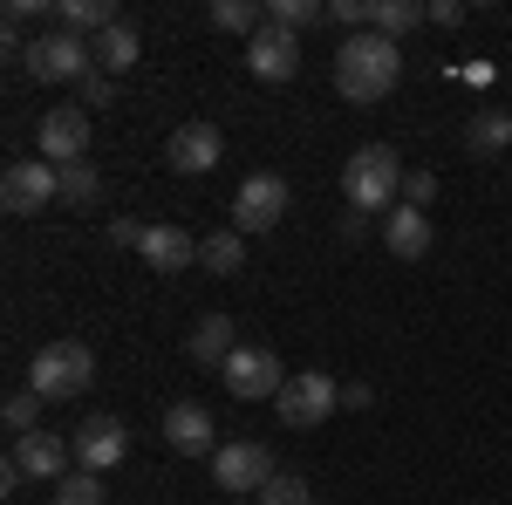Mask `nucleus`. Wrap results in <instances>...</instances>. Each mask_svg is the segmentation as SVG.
I'll return each instance as SVG.
<instances>
[{
	"instance_id": "nucleus-11",
	"label": "nucleus",
	"mask_w": 512,
	"mask_h": 505,
	"mask_svg": "<svg viewBox=\"0 0 512 505\" xmlns=\"http://www.w3.org/2000/svg\"><path fill=\"white\" fill-rule=\"evenodd\" d=\"M41 157L48 164H89V110L69 103V110H41Z\"/></svg>"
},
{
	"instance_id": "nucleus-20",
	"label": "nucleus",
	"mask_w": 512,
	"mask_h": 505,
	"mask_svg": "<svg viewBox=\"0 0 512 505\" xmlns=\"http://www.w3.org/2000/svg\"><path fill=\"white\" fill-rule=\"evenodd\" d=\"M198 267L219 273V280H226V273H239V267H246V233H239V226L205 233V239H198Z\"/></svg>"
},
{
	"instance_id": "nucleus-16",
	"label": "nucleus",
	"mask_w": 512,
	"mask_h": 505,
	"mask_svg": "<svg viewBox=\"0 0 512 505\" xmlns=\"http://www.w3.org/2000/svg\"><path fill=\"white\" fill-rule=\"evenodd\" d=\"M137 253H144V267H151V273L198 267V239L185 233V226H171V219H164V226H144V246H137Z\"/></svg>"
},
{
	"instance_id": "nucleus-6",
	"label": "nucleus",
	"mask_w": 512,
	"mask_h": 505,
	"mask_svg": "<svg viewBox=\"0 0 512 505\" xmlns=\"http://www.w3.org/2000/svg\"><path fill=\"white\" fill-rule=\"evenodd\" d=\"M62 198V171L48 164V157H21V164H7V178H0V205L14 212V219H41V205H55Z\"/></svg>"
},
{
	"instance_id": "nucleus-26",
	"label": "nucleus",
	"mask_w": 512,
	"mask_h": 505,
	"mask_svg": "<svg viewBox=\"0 0 512 505\" xmlns=\"http://www.w3.org/2000/svg\"><path fill=\"white\" fill-rule=\"evenodd\" d=\"M267 21H280V28H315V21H328V7L321 0H267Z\"/></svg>"
},
{
	"instance_id": "nucleus-7",
	"label": "nucleus",
	"mask_w": 512,
	"mask_h": 505,
	"mask_svg": "<svg viewBox=\"0 0 512 505\" xmlns=\"http://www.w3.org/2000/svg\"><path fill=\"white\" fill-rule=\"evenodd\" d=\"M287 178H274V171H253L246 185L233 192V226L239 233H274L280 219H287Z\"/></svg>"
},
{
	"instance_id": "nucleus-1",
	"label": "nucleus",
	"mask_w": 512,
	"mask_h": 505,
	"mask_svg": "<svg viewBox=\"0 0 512 505\" xmlns=\"http://www.w3.org/2000/svg\"><path fill=\"white\" fill-rule=\"evenodd\" d=\"M396 76H403V48L383 41V35H369V28L335 48V89H342L349 103H362V110L383 103V96L396 89Z\"/></svg>"
},
{
	"instance_id": "nucleus-35",
	"label": "nucleus",
	"mask_w": 512,
	"mask_h": 505,
	"mask_svg": "<svg viewBox=\"0 0 512 505\" xmlns=\"http://www.w3.org/2000/svg\"><path fill=\"white\" fill-rule=\"evenodd\" d=\"M376 396H369V383H342V410H369Z\"/></svg>"
},
{
	"instance_id": "nucleus-30",
	"label": "nucleus",
	"mask_w": 512,
	"mask_h": 505,
	"mask_svg": "<svg viewBox=\"0 0 512 505\" xmlns=\"http://www.w3.org/2000/svg\"><path fill=\"white\" fill-rule=\"evenodd\" d=\"M76 89H82V110H110L117 103V76H103V69H89Z\"/></svg>"
},
{
	"instance_id": "nucleus-12",
	"label": "nucleus",
	"mask_w": 512,
	"mask_h": 505,
	"mask_svg": "<svg viewBox=\"0 0 512 505\" xmlns=\"http://www.w3.org/2000/svg\"><path fill=\"white\" fill-rule=\"evenodd\" d=\"M69 451H76V471H103L123 465V451H130V430H123V417H89V424L69 437Z\"/></svg>"
},
{
	"instance_id": "nucleus-17",
	"label": "nucleus",
	"mask_w": 512,
	"mask_h": 505,
	"mask_svg": "<svg viewBox=\"0 0 512 505\" xmlns=\"http://www.w3.org/2000/svg\"><path fill=\"white\" fill-rule=\"evenodd\" d=\"M383 246H390L396 260H424V253H431V212L396 205L390 219H383Z\"/></svg>"
},
{
	"instance_id": "nucleus-27",
	"label": "nucleus",
	"mask_w": 512,
	"mask_h": 505,
	"mask_svg": "<svg viewBox=\"0 0 512 505\" xmlns=\"http://www.w3.org/2000/svg\"><path fill=\"white\" fill-rule=\"evenodd\" d=\"M110 492H103V478L96 471H69L62 485H55V505H103Z\"/></svg>"
},
{
	"instance_id": "nucleus-28",
	"label": "nucleus",
	"mask_w": 512,
	"mask_h": 505,
	"mask_svg": "<svg viewBox=\"0 0 512 505\" xmlns=\"http://www.w3.org/2000/svg\"><path fill=\"white\" fill-rule=\"evenodd\" d=\"M260 505H315V492H308V478L274 471V478H267V492H260Z\"/></svg>"
},
{
	"instance_id": "nucleus-14",
	"label": "nucleus",
	"mask_w": 512,
	"mask_h": 505,
	"mask_svg": "<svg viewBox=\"0 0 512 505\" xmlns=\"http://www.w3.org/2000/svg\"><path fill=\"white\" fill-rule=\"evenodd\" d=\"M7 458L21 465V478H55V485H62V478H69V458H76V451H69V437H55V430H21Z\"/></svg>"
},
{
	"instance_id": "nucleus-23",
	"label": "nucleus",
	"mask_w": 512,
	"mask_h": 505,
	"mask_svg": "<svg viewBox=\"0 0 512 505\" xmlns=\"http://www.w3.org/2000/svg\"><path fill=\"white\" fill-rule=\"evenodd\" d=\"M137 55H144V41H137L130 21H117V28H103V35H96V69H103V76H123Z\"/></svg>"
},
{
	"instance_id": "nucleus-4",
	"label": "nucleus",
	"mask_w": 512,
	"mask_h": 505,
	"mask_svg": "<svg viewBox=\"0 0 512 505\" xmlns=\"http://www.w3.org/2000/svg\"><path fill=\"white\" fill-rule=\"evenodd\" d=\"M21 69L35 82H82L96 69V41L69 35V28H41V35L28 41V55H21Z\"/></svg>"
},
{
	"instance_id": "nucleus-5",
	"label": "nucleus",
	"mask_w": 512,
	"mask_h": 505,
	"mask_svg": "<svg viewBox=\"0 0 512 505\" xmlns=\"http://www.w3.org/2000/svg\"><path fill=\"white\" fill-rule=\"evenodd\" d=\"M274 410H280V424H287V430H315V424H328V417L342 410V383L321 376V369L287 376V389L274 396Z\"/></svg>"
},
{
	"instance_id": "nucleus-13",
	"label": "nucleus",
	"mask_w": 512,
	"mask_h": 505,
	"mask_svg": "<svg viewBox=\"0 0 512 505\" xmlns=\"http://www.w3.org/2000/svg\"><path fill=\"white\" fill-rule=\"evenodd\" d=\"M219 157H226V137H219L205 117H198V123H178V130H171V144H164V164H171V171H185V178L212 171Z\"/></svg>"
},
{
	"instance_id": "nucleus-22",
	"label": "nucleus",
	"mask_w": 512,
	"mask_h": 505,
	"mask_svg": "<svg viewBox=\"0 0 512 505\" xmlns=\"http://www.w3.org/2000/svg\"><path fill=\"white\" fill-rule=\"evenodd\" d=\"M424 0H369V35H383V41H396V35H410V28H424Z\"/></svg>"
},
{
	"instance_id": "nucleus-10",
	"label": "nucleus",
	"mask_w": 512,
	"mask_h": 505,
	"mask_svg": "<svg viewBox=\"0 0 512 505\" xmlns=\"http://www.w3.org/2000/svg\"><path fill=\"white\" fill-rule=\"evenodd\" d=\"M246 69H253L260 82H294L301 76V35L280 28V21H267L260 35L246 41Z\"/></svg>"
},
{
	"instance_id": "nucleus-24",
	"label": "nucleus",
	"mask_w": 512,
	"mask_h": 505,
	"mask_svg": "<svg viewBox=\"0 0 512 505\" xmlns=\"http://www.w3.org/2000/svg\"><path fill=\"white\" fill-rule=\"evenodd\" d=\"M465 144H472V157H499L512 144V110H478L465 123Z\"/></svg>"
},
{
	"instance_id": "nucleus-3",
	"label": "nucleus",
	"mask_w": 512,
	"mask_h": 505,
	"mask_svg": "<svg viewBox=\"0 0 512 505\" xmlns=\"http://www.w3.org/2000/svg\"><path fill=\"white\" fill-rule=\"evenodd\" d=\"M89 383H96L89 342H41L35 362H28V389H35L41 403H69V396H82Z\"/></svg>"
},
{
	"instance_id": "nucleus-21",
	"label": "nucleus",
	"mask_w": 512,
	"mask_h": 505,
	"mask_svg": "<svg viewBox=\"0 0 512 505\" xmlns=\"http://www.w3.org/2000/svg\"><path fill=\"white\" fill-rule=\"evenodd\" d=\"M205 21H212L219 35H246V41H253L260 28H267V0H212Z\"/></svg>"
},
{
	"instance_id": "nucleus-33",
	"label": "nucleus",
	"mask_w": 512,
	"mask_h": 505,
	"mask_svg": "<svg viewBox=\"0 0 512 505\" xmlns=\"http://www.w3.org/2000/svg\"><path fill=\"white\" fill-rule=\"evenodd\" d=\"M424 21H437V28H458L465 21V0H431V14Z\"/></svg>"
},
{
	"instance_id": "nucleus-25",
	"label": "nucleus",
	"mask_w": 512,
	"mask_h": 505,
	"mask_svg": "<svg viewBox=\"0 0 512 505\" xmlns=\"http://www.w3.org/2000/svg\"><path fill=\"white\" fill-rule=\"evenodd\" d=\"M62 171V205H96L103 198V171L96 164H55Z\"/></svg>"
},
{
	"instance_id": "nucleus-19",
	"label": "nucleus",
	"mask_w": 512,
	"mask_h": 505,
	"mask_svg": "<svg viewBox=\"0 0 512 505\" xmlns=\"http://www.w3.org/2000/svg\"><path fill=\"white\" fill-rule=\"evenodd\" d=\"M117 0H55V28H69V35L96 41L103 28H117Z\"/></svg>"
},
{
	"instance_id": "nucleus-2",
	"label": "nucleus",
	"mask_w": 512,
	"mask_h": 505,
	"mask_svg": "<svg viewBox=\"0 0 512 505\" xmlns=\"http://www.w3.org/2000/svg\"><path fill=\"white\" fill-rule=\"evenodd\" d=\"M342 198H349L355 219H390L396 198H403V157L390 144H362L342 164Z\"/></svg>"
},
{
	"instance_id": "nucleus-31",
	"label": "nucleus",
	"mask_w": 512,
	"mask_h": 505,
	"mask_svg": "<svg viewBox=\"0 0 512 505\" xmlns=\"http://www.w3.org/2000/svg\"><path fill=\"white\" fill-rule=\"evenodd\" d=\"M431 198H437V178H431V171H403V205L431 212Z\"/></svg>"
},
{
	"instance_id": "nucleus-36",
	"label": "nucleus",
	"mask_w": 512,
	"mask_h": 505,
	"mask_svg": "<svg viewBox=\"0 0 512 505\" xmlns=\"http://www.w3.org/2000/svg\"><path fill=\"white\" fill-rule=\"evenodd\" d=\"M233 505H246V499H233Z\"/></svg>"
},
{
	"instance_id": "nucleus-32",
	"label": "nucleus",
	"mask_w": 512,
	"mask_h": 505,
	"mask_svg": "<svg viewBox=\"0 0 512 505\" xmlns=\"http://www.w3.org/2000/svg\"><path fill=\"white\" fill-rule=\"evenodd\" d=\"M328 14H335V21H342V28H355V35H362V28H369V0H335V7H328Z\"/></svg>"
},
{
	"instance_id": "nucleus-18",
	"label": "nucleus",
	"mask_w": 512,
	"mask_h": 505,
	"mask_svg": "<svg viewBox=\"0 0 512 505\" xmlns=\"http://www.w3.org/2000/svg\"><path fill=\"white\" fill-rule=\"evenodd\" d=\"M233 321H226V314H198L192 321V335H185V355H192V362H205V369H226V362H233Z\"/></svg>"
},
{
	"instance_id": "nucleus-8",
	"label": "nucleus",
	"mask_w": 512,
	"mask_h": 505,
	"mask_svg": "<svg viewBox=\"0 0 512 505\" xmlns=\"http://www.w3.org/2000/svg\"><path fill=\"white\" fill-rule=\"evenodd\" d=\"M212 478H219V492H267V478H274V451H267L260 437L219 444V451H212Z\"/></svg>"
},
{
	"instance_id": "nucleus-15",
	"label": "nucleus",
	"mask_w": 512,
	"mask_h": 505,
	"mask_svg": "<svg viewBox=\"0 0 512 505\" xmlns=\"http://www.w3.org/2000/svg\"><path fill=\"white\" fill-rule=\"evenodd\" d=\"M212 437H219V430H212V410H205V403H171V410H164V444H171L178 458H205Z\"/></svg>"
},
{
	"instance_id": "nucleus-9",
	"label": "nucleus",
	"mask_w": 512,
	"mask_h": 505,
	"mask_svg": "<svg viewBox=\"0 0 512 505\" xmlns=\"http://www.w3.org/2000/svg\"><path fill=\"white\" fill-rule=\"evenodd\" d=\"M219 376H226V389H233L239 403H260V396L274 403L280 389H287V369H280L274 349H233V362H226Z\"/></svg>"
},
{
	"instance_id": "nucleus-29",
	"label": "nucleus",
	"mask_w": 512,
	"mask_h": 505,
	"mask_svg": "<svg viewBox=\"0 0 512 505\" xmlns=\"http://www.w3.org/2000/svg\"><path fill=\"white\" fill-rule=\"evenodd\" d=\"M0 417H7V430H14V437H21V430H41V396H35V389H14Z\"/></svg>"
},
{
	"instance_id": "nucleus-34",
	"label": "nucleus",
	"mask_w": 512,
	"mask_h": 505,
	"mask_svg": "<svg viewBox=\"0 0 512 505\" xmlns=\"http://www.w3.org/2000/svg\"><path fill=\"white\" fill-rule=\"evenodd\" d=\"M110 246H144V226L137 219H110Z\"/></svg>"
}]
</instances>
